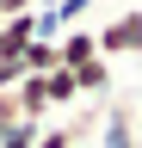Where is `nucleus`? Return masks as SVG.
Returning a JSON list of instances; mask_svg holds the SVG:
<instances>
[{"instance_id":"2","label":"nucleus","mask_w":142,"mask_h":148,"mask_svg":"<svg viewBox=\"0 0 142 148\" xmlns=\"http://www.w3.org/2000/svg\"><path fill=\"white\" fill-rule=\"evenodd\" d=\"M74 74V86H80V99H93V105H105L117 92V80H111V62L105 56H93V62H80V68H68Z\"/></svg>"},{"instance_id":"10","label":"nucleus","mask_w":142,"mask_h":148,"mask_svg":"<svg viewBox=\"0 0 142 148\" xmlns=\"http://www.w3.org/2000/svg\"><path fill=\"white\" fill-rule=\"evenodd\" d=\"M12 123H25V117H19V99H12V92H0V136H6Z\"/></svg>"},{"instance_id":"3","label":"nucleus","mask_w":142,"mask_h":148,"mask_svg":"<svg viewBox=\"0 0 142 148\" xmlns=\"http://www.w3.org/2000/svg\"><path fill=\"white\" fill-rule=\"evenodd\" d=\"M93 56H99V37L86 31V25H68V31L56 37V62H62V68H80V62H93Z\"/></svg>"},{"instance_id":"12","label":"nucleus","mask_w":142,"mask_h":148,"mask_svg":"<svg viewBox=\"0 0 142 148\" xmlns=\"http://www.w3.org/2000/svg\"><path fill=\"white\" fill-rule=\"evenodd\" d=\"M130 123H136V136H142V105H136V111H130Z\"/></svg>"},{"instance_id":"8","label":"nucleus","mask_w":142,"mask_h":148,"mask_svg":"<svg viewBox=\"0 0 142 148\" xmlns=\"http://www.w3.org/2000/svg\"><path fill=\"white\" fill-rule=\"evenodd\" d=\"M74 123H56V130H37V148H74Z\"/></svg>"},{"instance_id":"1","label":"nucleus","mask_w":142,"mask_h":148,"mask_svg":"<svg viewBox=\"0 0 142 148\" xmlns=\"http://www.w3.org/2000/svg\"><path fill=\"white\" fill-rule=\"evenodd\" d=\"M99 37V56L105 62H123V56H142V12H117L105 31H93Z\"/></svg>"},{"instance_id":"11","label":"nucleus","mask_w":142,"mask_h":148,"mask_svg":"<svg viewBox=\"0 0 142 148\" xmlns=\"http://www.w3.org/2000/svg\"><path fill=\"white\" fill-rule=\"evenodd\" d=\"M37 0H0V18H19V12H31Z\"/></svg>"},{"instance_id":"4","label":"nucleus","mask_w":142,"mask_h":148,"mask_svg":"<svg viewBox=\"0 0 142 148\" xmlns=\"http://www.w3.org/2000/svg\"><path fill=\"white\" fill-rule=\"evenodd\" d=\"M99 148H136V123H130V105H111V111H105Z\"/></svg>"},{"instance_id":"9","label":"nucleus","mask_w":142,"mask_h":148,"mask_svg":"<svg viewBox=\"0 0 142 148\" xmlns=\"http://www.w3.org/2000/svg\"><path fill=\"white\" fill-rule=\"evenodd\" d=\"M0 148H37V123H12L0 136Z\"/></svg>"},{"instance_id":"5","label":"nucleus","mask_w":142,"mask_h":148,"mask_svg":"<svg viewBox=\"0 0 142 148\" xmlns=\"http://www.w3.org/2000/svg\"><path fill=\"white\" fill-rule=\"evenodd\" d=\"M37 80H43V99H49V111L80 105V86H74V74H68V68H49V74H37Z\"/></svg>"},{"instance_id":"7","label":"nucleus","mask_w":142,"mask_h":148,"mask_svg":"<svg viewBox=\"0 0 142 148\" xmlns=\"http://www.w3.org/2000/svg\"><path fill=\"white\" fill-rule=\"evenodd\" d=\"M19 62H25V74H49V68H62V62H56V43H37V37L19 49Z\"/></svg>"},{"instance_id":"6","label":"nucleus","mask_w":142,"mask_h":148,"mask_svg":"<svg viewBox=\"0 0 142 148\" xmlns=\"http://www.w3.org/2000/svg\"><path fill=\"white\" fill-rule=\"evenodd\" d=\"M37 12V6H31ZM31 12H19V18H0V56H19L25 43H31Z\"/></svg>"}]
</instances>
